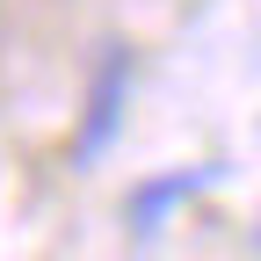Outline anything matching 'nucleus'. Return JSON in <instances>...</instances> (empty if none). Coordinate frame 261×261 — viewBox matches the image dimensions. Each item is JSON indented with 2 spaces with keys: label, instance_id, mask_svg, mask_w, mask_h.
<instances>
[{
  "label": "nucleus",
  "instance_id": "f257e3e1",
  "mask_svg": "<svg viewBox=\"0 0 261 261\" xmlns=\"http://www.w3.org/2000/svg\"><path fill=\"white\" fill-rule=\"evenodd\" d=\"M130 51L109 44L102 65H94V80H87V109H80V130H73V160L80 167H94L109 145H116V130H123V109H130Z\"/></svg>",
  "mask_w": 261,
  "mask_h": 261
},
{
  "label": "nucleus",
  "instance_id": "f03ea898",
  "mask_svg": "<svg viewBox=\"0 0 261 261\" xmlns=\"http://www.w3.org/2000/svg\"><path fill=\"white\" fill-rule=\"evenodd\" d=\"M211 181H218V160H203V167H167V174H145L138 189L123 196L130 232H138V240H160V232H167V218H174L181 203H196Z\"/></svg>",
  "mask_w": 261,
  "mask_h": 261
},
{
  "label": "nucleus",
  "instance_id": "7ed1b4c3",
  "mask_svg": "<svg viewBox=\"0 0 261 261\" xmlns=\"http://www.w3.org/2000/svg\"><path fill=\"white\" fill-rule=\"evenodd\" d=\"M254 247H261V225H254Z\"/></svg>",
  "mask_w": 261,
  "mask_h": 261
}]
</instances>
